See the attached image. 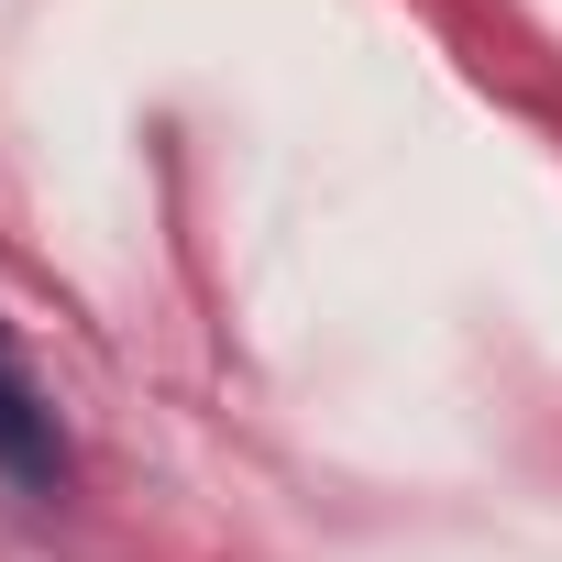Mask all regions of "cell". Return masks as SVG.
Masks as SVG:
<instances>
[{
  "instance_id": "1",
  "label": "cell",
  "mask_w": 562,
  "mask_h": 562,
  "mask_svg": "<svg viewBox=\"0 0 562 562\" xmlns=\"http://www.w3.org/2000/svg\"><path fill=\"white\" fill-rule=\"evenodd\" d=\"M0 474H23V485H45L56 474V419L34 408V386L0 364Z\"/></svg>"
}]
</instances>
